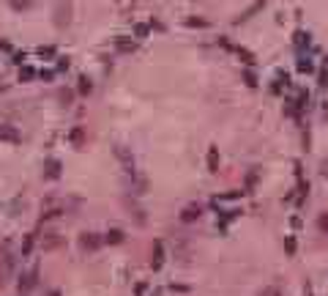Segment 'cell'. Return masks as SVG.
<instances>
[{
  "label": "cell",
  "mask_w": 328,
  "mask_h": 296,
  "mask_svg": "<svg viewBox=\"0 0 328 296\" xmlns=\"http://www.w3.org/2000/svg\"><path fill=\"white\" fill-rule=\"evenodd\" d=\"M262 296H282V293H279V291H274V288H271V291H266Z\"/></svg>",
  "instance_id": "obj_2"
},
{
  "label": "cell",
  "mask_w": 328,
  "mask_h": 296,
  "mask_svg": "<svg viewBox=\"0 0 328 296\" xmlns=\"http://www.w3.org/2000/svg\"><path fill=\"white\" fill-rule=\"evenodd\" d=\"M320 228H323V230H328V217H323V219H320Z\"/></svg>",
  "instance_id": "obj_1"
}]
</instances>
